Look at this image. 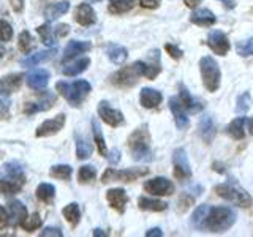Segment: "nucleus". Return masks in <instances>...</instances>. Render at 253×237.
<instances>
[{"label": "nucleus", "mask_w": 253, "mask_h": 237, "mask_svg": "<svg viewBox=\"0 0 253 237\" xmlns=\"http://www.w3.org/2000/svg\"><path fill=\"white\" fill-rule=\"evenodd\" d=\"M234 221L236 213L229 207H211L201 229H208L211 233H223L234 225Z\"/></svg>", "instance_id": "nucleus-1"}, {"label": "nucleus", "mask_w": 253, "mask_h": 237, "mask_svg": "<svg viewBox=\"0 0 253 237\" xmlns=\"http://www.w3.org/2000/svg\"><path fill=\"white\" fill-rule=\"evenodd\" d=\"M57 90L62 93V97L65 98L71 106H79L81 101L89 95L90 92V84L84 81V79H79L75 82H57Z\"/></svg>", "instance_id": "nucleus-2"}, {"label": "nucleus", "mask_w": 253, "mask_h": 237, "mask_svg": "<svg viewBox=\"0 0 253 237\" xmlns=\"http://www.w3.org/2000/svg\"><path fill=\"white\" fill-rule=\"evenodd\" d=\"M128 146L130 150L133 154V158L138 161H149L152 160V150H150V138H149V133L147 128H138L134 131L130 141H128Z\"/></svg>", "instance_id": "nucleus-3"}, {"label": "nucleus", "mask_w": 253, "mask_h": 237, "mask_svg": "<svg viewBox=\"0 0 253 237\" xmlns=\"http://www.w3.org/2000/svg\"><path fill=\"white\" fill-rule=\"evenodd\" d=\"M6 177L0 179V192L3 195H14L21 192V188L26 182L24 171L19 163H6L5 164Z\"/></svg>", "instance_id": "nucleus-4"}, {"label": "nucleus", "mask_w": 253, "mask_h": 237, "mask_svg": "<svg viewBox=\"0 0 253 237\" xmlns=\"http://www.w3.org/2000/svg\"><path fill=\"white\" fill-rule=\"evenodd\" d=\"M201 75H203V82L206 89L209 92H215L220 85V68L215 59H212L211 55H206L200 62Z\"/></svg>", "instance_id": "nucleus-5"}, {"label": "nucleus", "mask_w": 253, "mask_h": 237, "mask_svg": "<svg viewBox=\"0 0 253 237\" xmlns=\"http://www.w3.org/2000/svg\"><path fill=\"white\" fill-rule=\"evenodd\" d=\"M215 192L218 196H221L223 199L233 202L239 207H250L252 205V198L247 192L244 190L237 188L234 185H229V184H220L215 187Z\"/></svg>", "instance_id": "nucleus-6"}, {"label": "nucleus", "mask_w": 253, "mask_h": 237, "mask_svg": "<svg viewBox=\"0 0 253 237\" xmlns=\"http://www.w3.org/2000/svg\"><path fill=\"white\" fill-rule=\"evenodd\" d=\"M134 63L138 65L141 76H146L149 79H154L162 70V67H160V52H158V51L150 52L147 60H138Z\"/></svg>", "instance_id": "nucleus-7"}, {"label": "nucleus", "mask_w": 253, "mask_h": 237, "mask_svg": "<svg viewBox=\"0 0 253 237\" xmlns=\"http://www.w3.org/2000/svg\"><path fill=\"white\" fill-rule=\"evenodd\" d=\"M147 174V169H125V171H116L109 168L105 174H103V182H113V180H121V182H131L136 180L138 177Z\"/></svg>", "instance_id": "nucleus-8"}, {"label": "nucleus", "mask_w": 253, "mask_h": 237, "mask_svg": "<svg viewBox=\"0 0 253 237\" xmlns=\"http://www.w3.org/2000/svg\"><path fill=\"white\" fill-rule=\"evenodd\" d=\"M172 161H174V176L177 179H188L192 176V169H190V163L184 149L174 150Z\"/></svg>", "instance_id": "nucleus-9"}, {"label": "nucleus", "mask_w": 253, "mask_h": 237, "mask_svg": "<svg viewBox=\"0 0 253 237\" xmlns=\"http://www.w3.org/2000/svg\"><path fill=\"white\" fill-rule=\"evenodd\" d=\"M144 190L147 193H152L157 196H163V195H172L174 193V185L172 182L165 179V177H155L150 179L144 184Z\"/></svg>", "instance_id": "nucleus-10"}, {"label": "nucleus", "mask_w": 253, "mask_h": 237, "mask_svg": "<svg viewBox=\"0 0 253 237\" xmlns=\"http://www.w3.org/2000/svg\"><path fill=\"white\" fill-rule=\"evenodd\" d=\"M139 76H141L139 68H138L136 63H133L131 67L122 68L119 73H116L113 76V82L119 84V85H134Z\"/></svg>", "instance_id": "nucleus-11"}, {"label": "nucleus", "mask_w": 253, "mask_h": 237, "mask_svg": "<svg viewBox=\"0 0 253 237\" xmlns=\"http://www.w3.org/2000/svg\"><path fill=\"white\" fill-rule=\"evenodd\" d=\"M63 125H65V114H59V116H55L54 118L44 120L42 125H40L38 130H37V136L38 138L51 136V134H55L57 131H60Z\"/></svg>", "instance_id": "nucleus-12"}, {"label": "nucleus", "mask_w": 253, "mask_h": 237, "mask_svg": "<svg viewBox=\"0 0 253 237\" xmlns=\"http://www.w3.org/2000/svg\"><path fill=\"white\" fill-rule=\"evenodd\" d=\"M49 71H46L43 68H37V70H32L30 73L26 76V81H27V85L30 89L34 90H43L44 87L49 82Z\"/></svg>", "instance_id": "nucleus-13"}, {"label": "nucleus", "mask_w": 253, "mask_h": 237, "mask_svg": "<svg viewBox=\"0 0 253 237\" xmlns=\"http://www.w3.org/2000/svg\"><path fill=\"white\" fill-rule=\"evenodd\" d=\"M98 114L100 117L111 126H117L124 123V116L121 111H117L114 108H111L106 101H101L98 105Z\"/></svg>", "instance_id": "nucleus-14"}, {"label": "nucleus", "mask_w": 253, "mask_h": 237, "mask_svg": "<svg viewBox=\"0 0 253 237\" xmlns=\"http://www.w3.org/2000/svg\"><path fill=\"white\" fill-rule=\"evenodd\" d=\"M208 44L211 46V49L213 52H217L218 55H225L229 51V41L226 35L220 30H213L209 34Z\"/></svg>", "instance_id": "nucleus-15"}, {"label": "nucleus", "mask_w": 253, "mask_h": 237, "mask_svg": "<svg viewBox=\"0 0 253 237\" xmlns=\"http://www.w3.org/2000/svg\"><path fill=\"white\" fill-rule=\"evenodd\" d=\"M169 108H171V113L174 116V120H176L177 128H187L188 125V117L187 113L184 109V103L180 101V98L177 97H171L169 98Z\"/></svg>", "instance_id": "nucleus-16"}, {"label": "nucleus", "mask_w": 253, "mask_h": 237, "mask_svg": "<svg viewBox=\"0 0 253 237\" xmlns=\"http://www.w3.org/2000/svg\"><path fill=\"white\" fill-rule=\"evenodd\" d=\"M55 97L52 93H47V92H42V98L38 101H34V103H27L24 111H26L27 114H35V113H40V111H46L52 106Z\"/></svg>", "instance_id": "nucleus-17"}, {"label": "nucleus", "mask_w": 253, "mask_h": 237, "mask_svg": "<svg viewBox=\"0 0 253 237\" xmlns=\"http://www.w3.org/2000/svg\"><path fill=\"white\" fill-rule=\"evenodd\" d=\"M106 198H108V202L111 204V207L119 210V212H124L125 204H126V201H128V198H126V193L124 192L122 188H113V190H109Z\"/></svg>", "instance_id": "nucleus-18"}, {"label": "nucleus", "mask_w": 253, "mask_h": 237, "mask_svg": "<svg viewBox=\"0 0 253 237\" xmlns=\"http://www.w3.org/2000/svg\"><path fill=\"white\" fill-rule=\"evenodd\" d=\"M139 100H141V105L144 108H155L162 103V93L155 89H149V87H146V89L141 90Z\"/></svg>", "instance_id": "nucleus-19"}, {"label": "nucleus", "mask_w": 253, "mask_h": 237, "mask_svg": "<svg viewBox=\"0 0 253 237\" xmlns=\"http://www.w3.org/2000/svg\"><path fill=\"white\" fill-rule=\"evenodd\" d=\"M22 81V75H8L0 79V95H8L19 89Z\"/></svg>", "instance_id": "nucleus-20"}, {"label": "nucleus", "mask_w": 253, "mask_h": 237, "mask_svg": "<svg viewBox=\"0 0 253 237\" xmlns=\"http://www.w3.org/2000/svg\"><path fill=\"white\" fill-rule=\"evenodd\" d=\"M75 19L81 24V26H90L95 22V11L89 3H83L78 6Z\"/></svg>", "instance_id": "nucleus-21"}, {"label": "nucleus", "mask_w": 253, "mask_h": 237, "mask_svg": "<svg viewBox=\"0 0 253 237\" xmlns=\"http://www.w3.org/2000/svg\"><path fill=\"white\" fill-rule=\"evenodd\" d=\"M92 47V44L89 41H70L68 46L65 47V54H63V60H70L76 57L78 54H84Z\"/></svg>", "instance_id": "nucleus-22"}, {"label": "nucleus", "mask_w": 253, "mask_h": 237, "mask_svg": "<svg viewBox=\"0 0 253 237\" xmlns=\"http://www.w3.org/2000/svg\"><path fill=\"white\" fill-rule=\"evenodd\" d=\"M106 54L109 60L116 63V65H121V63H124L126 57H128V52H126L125 47L121 44H114V43H109L106 46Z\"/></svg>", "instance_id": "nucleus-23"}, {"label": "nucleus", "mask_w": 253, "mask_h": 237, "mask_svg": "<svg viewBox=\"0 0 253 237\" xmlns=\"http://www.w3.org/2000/svg\"><path fill=\"white\" fill-rule=\"evenodd\" d=\"M200 133L201 136L206 142H211L213 139V136H215L217 133V126H215V122H213V118L211 116H206L201 118L200 122Z\"/></svg>", "instance_id": "nucleus-24"}, {"label": "nucleus", "mask_w": 253, "mask_h": 237, "mask_svg": "<svg viewBox=\"0 0 253 237\" xmlns=\"http://www.w3.org/2000/svg\"><path fill=\"white\" fill-rule=\"evenodd\" d=\"M8 209H10V213H11V221L14 226L21 225L24 220L27 218V209L26 205L19 201H11L8 204Z\"/></svg>", "instance_id": "nucleus-25"}, {"label": "nucleus", "mask_w": 253, "mask_h": 237, "mask_svg": "<svg viewBox=\"0 0 253 237\" xmlns=\"http://www.w3.org/2000/svg\"><path fill=\"white\" fill-rule=\"evenodd\" d=\"M193 24H198V26H203V27H208V26H212L213 22H215V16H213L212 11L209 10H196L193 11L192 18H190Z\"/></svg>", "instance_id": "nucleus-26"}, {"label": "nucleus", "mask_w": 253, "mask_h": 237, "mask_svg": "<svg viewBox=\"0 0 253 237\" xmlns=\"http://www.w3.org/2000/svg\"><path fill=\"white\" fill-rule=\"evenodd\" d=\"M54 54H55V49H46V51H38L35 54H30L27 59H24L22 60V65L24 67H35L38 65V63H42L47 59H51L54 57Z\"/></svg>", "instance_id": "nucleus-27"}, {"label": "nucleus", "mask_w": 253, "mask_h": 237, "mask_svg": "<svg viewBox=\"0 0 253 237\" xmlns=\"http://www.w3.org/2000/svg\"><path fill=\"white\" fill-rule=\"evenodd\" d=\"M68 10H70V3L68 2H59V3H54V5L46 6L44 16H46L47 21H54V19L60 18L62 14H65Z\"/></svg>", "instance_id": "nucleus-28"}, {"label": "nucleus", "mask_w": 253, "mask_h": 237, "mask_svg": "<svg viewBox=\"0 0 253 237\" xmlns=\"http://www.w3.org/2000/svg\"><path fill=\"white\" fill-rule=\"evenodd\" d=\"M90 65V60L84 57V59H79L73 63H70V65L67 67H63V75H67V76H76L79 73H83V71L87 70V67Z\"/></svg>", "instance_id": "nucleus-29"}, {"label": "nucleus", "mask_w": 253, "mask_h": 237, "mask_svg": "<svg viewBox=\"0 0 253 237\" xmlns=\"http://www.w3.org/2000/svg\"><path fill=\"white\" fill-rule=\"evenodd\" d=\"M180 101L184 103V106L192 111V113H200V111L203 109V105L200 101H196L192 98V95H190V92L185 89L184 85H180Z\"/></svg>", "instance_id": "nucleus-30"}, {"label": "nucleus", "mask_w": 253, "mask_h": 237, "mask_svg": "<svg viewBox=\"0 0 253 237\" xmlns=\"http://www.w3.org/2000/svg\"><path fill=\"white\" fill-rule=\"evenodd\" d=\"M138 204L141 209L144 210H154V212H162L168 207V204L163 202V201H158V199H150V198H139Z\"/></svg>", "instance_id": "nucleus-31"}, {"label": "nucleus", "mask_w": 253, "mask_h": 237, "mask_svg": "<svg viewBox=\"0 0 253 237\" xmlns=\"http://www.w3.org/2000/svg\"><path fill=\"white\" fill-rule=\"evenodd\" d=\"M76 154H78L79 160H85V158H89L92 155V146H90V142L87 141L85 138H83V136H78L76 138Z\"/></svg>", "instance_id": "nucleus-32"}, {"label": "nucleus", "mask_w": 253, "mask_h": 237, "mask_svg": "<svg viewBox=\"0 0 253 237\" xmlns=\"http://www.w3.org/2000/svg\"><path fill=\"white\" fill-rule=\"evenodd\" d=\"M245 122H247V118H245V117H237L231 123H229L228 131L234 139H242L244 138V125H245Z\"/></svg>", "instance_id": "nucleus-33"}, {"label": "nucleus", "mask_w": 253, "mask_h": 237, "mask_svg": "<svg viewBox=\"0 0 253 237\" xmlns=\"http://www.w3.org/2000/svg\"><path fill=\"white\" fill-rule=\"evenodd\" d=\"M63 217H65L73 226H76L79 223V217H81V212H79V205L76 202L68 204L67 207L63 209Z\"/></svg>", "instance_id": "nucleus-34"}, {"label": "nucleus", "mask_w": 253, "mask_h": 237, "mask_svg": "<svg viewBox=\"0 0 253 237\" xmlns=\"http://www.w3.org/2000/svg\"><path fill=\"white\" fill-rule=\"evenodd\" d=\"M55 195V188L51 184H42L37 188V198L43 202H49Z\"/></svg>", "instance_id": "nucleus-35"}, {"label": "nucleus", "mask_w": 253, "mask_h": 237, "mask_svg": "<svg viewBox=\"0 0 253 237\" xmlns=\"http://www.w3.org/2000/svg\"><path fill=\"white\" fill-rule=\"evenodd\" d=\"M37 30H38L40 38H42V41H43L46 46H54V44H55L54 30H52L51 26H47V24H43V26H40Z\"/></svg>", "instance_id": "nucleus-36"}, {"label": "nucleus", "mask_w": 253, "mask_h": 237, "mask_svg": "<svg viewBox=\"0 0 253 237\" xmlns=\"http://www.w3.org/2000/svg\"><path fill=\"white\" fill-rule=\"evenodd\" d=\"M209 205L208 204H203V205H200L195 212H193V218H192V223H193V226L195 228H203V223H204V220H206V217H208V213H209Z\"/></svg>", "instance_id": "nucleus-37"}, {"label": "nucleus", "mask_w": 253, "mask_h": 237, "mask_svg": "<svg viewBox=\"0 0 253 237\" xmlns=\"http://www.w3.org/2000/svg\"><path fill=\"white\" fill-rule=\"evenodd\" d=\"M92 128H93V138H95V142H97V146H98L100 154L101 155H108L105 139H103V134H101V128H100V125H98L97 120H95V118L92 120Z\"/></svg>", "instance_id": "nucleus-38"}, {"label": "nucleus", "mask_w": 253, "mask_h": 237, "mask_svg": "<svg viewBox=\"0 0 253 237\" xmlns=\"http://www.w3.org/2000/svg\"><path fill=\"white\" fill-rule=\"evenodd\" d=\"M71 168L68 164H57V166H52L51 168V176L55 179H62V180H68L71 177Z\"/></svg>", "instance_id": "nucleus-39"}, {"label": "nucleus", "mask_w": 253, "mask_h": 237, "mask_svg": "<svg viewBox=\"0 0 253 237\" xmlns=\"http://www.w3.org/2000/svg\"><path fill=\"white\" fill-rule=\"evenodd\" d=\"M236 111L239 114H245L247 111L250 109L252 106V97L249 92H244L242 95H239V98H237V103H236Z\"/></svg>", "instance_id": "nucleus-40"}, {"label": "nucleus", "mask_w": 253, "mask_h": 237, "mask_svg": "<svg viewBox=\"0 0 253 237\" xmlns=\"http://www.w3.org/2000/svg\"><path fill=\"white\" fill-rule=\"evenodd\" d=\"M134 0H111V11L113 13H125L131 10Z\"/></svg>", "instance_id": "nucleus-41"}, {"label": "nucleus", "mask_w": 253, "mask_h": 237, "mask_svg": "<svg viewBox=\"0 0 253 237\" xmlns=\"http://www.w3.org/2000/svg\"><path fill=\"white\" fill-rule=\"evenodd\" d=\"M95 176H97V171H95L93 166H83L78 172V179L81 184H87V182L93 180Z\"/></svg>", "instance_id": "nucleus-42"}, {"label": "nucleus", "mask_w": 253, "mask_h": 237, "mask_svg": "<svg viewBox=\"0 0 253 237\" xmlns=\"http://www.w3.org/2000/svg\"><path fill=\"white\" fill-rule=\"evenodd\" d=\"M42 225V218H40V215L38 213H34L30 218H26L21 223V226L26 229V231H29V233H32V231H35V229H38V226Z\"/></svg>", "instance_id": "nucleus-43"}, {"label": "nucleus", "mask_w": 253, "mask_h": 237, "mask_svg": "<svg viewBox=\"0 0 253 237\" xmlns=\"http://www.w3.org/2000/svg\"><path fill=\"white\" fill-rule=\"evenodd\" d=\"M13 38V27L6 21L0 19V41H10Z\"/></svg>", "instance_id": "nucleus-44"}, {"label": "nucleus", "mask_w": 253, "mask_h": 237, "mask_svg": "<svg viewBox=\"0 0 253 237\" xmlns=\"http://www.w3.org/2000/svg\"><path fill=\"white\" fill-rule=\"evenodd\" d=\"M236 51L241 55H253V38L247 40L244 43H239L236 46Z\"/></svg>", "instance_id": "nucleus-45"}, {"label": "nucleus", "mask_w": 253, "mask_h": 237, "mask_svg": "<svg viewBox=\"0 0 253 237\" xmlns=\"http://www.w3.org/2000/svg\"><path fill=\"white\" fill-rule=\"evenodd\" d=\"M32 46V38H30V34L29 32H22V34L19 35V49L22 52H29Z\"/></svg>", "instance_id": "nucleus-46"}, {"label": "nucleus", "mask_w": 253, "mask_h": 237, "mask_svg": "<svg viewBox=\"0 0 253 237\" xmlns=\"http://www.w3.org/2000/svg\"><path fill=\"white\" fill-rule=\"evenodd\" d=\"M8 221H10V217H8L6 210L0 205V229H5L8 226Z\"/></svg>", "instance_id": "nucleus-47"}, {"label": "nucleus", "mask_w": 253, "mask_h": 237, "mask_svg": "<svg viewBox=\"0 0 253 237\" xmlns=\"http://www.w3.org/2000/svg\"><path fill=\"white\" fill-rule=\"evenodd\" d=\"M166 51H168L171 54V57H174V59H179L180 55H182V51L179 49V47L174 46V44H166Z\"/></svg>", "instance_id": "nucleus-48"}, {"label": "nucleus", "mask_w": 253, "mask_h": 237, "mask_svg": "<svg viewBox=\"0 0 253 237\" xmlns=\"http://www.w3.org/2000/svg\"><path fill=\"white\" fill-rule=\"evenodd\" d=\"M42 236L43 237H46V236H57V237H62L63 234H62L60 229H57V228H46L44 231L42 233Z\"/></svg>", "instance_id": "nucleus-49"}, {"label": "nucleus", "mask_w": 253, "mask_h": 237, "mask_svg": "<svg viewBox=\"0 0 253 237\" xmlns=\"http://www.w3.org/2000/svg\"><path fill=\"white\" fill-rule=\"evenodd\" d=\"M108 158H109V163L116 164V163H119V160H121V152H119L117 149H113L111 150V154L108 155Z\"/></svg>", "instance_id": "nucleus-50"}, {"label": "nucleus", "mask_w": 253, "mask_h": 237, "mask_svg": "<svg viewBox=\"0 0 253 237\" xmlns=\"http://www.w3.org/2000/svg\"><path fill=\"white\" fill-rule=\"evenodd\" d=\"M139 2L144 8H157L160 5V0H139Z\"/></svg>", "instance_id": "nucleus-51"}, {"label": "nucleus", "mask_w": 253, "mask_h": 237, "mask_svg": "<svg viewBox=\"0 0 253 237\" xmlns=\"http://www.w3.org/2000/svg\"><path fill=\"white\" fill-rule=\"evenodd\" d=\"M146 236H147V237H154V236H157V237H162L163 234H162L160 229L155 228V229H150V231H147V233H146Z\"/></svg>", "instance_id": "nucleus-52"}, {"label": "nucleus", "mask_w": 253, "mask_h": 237, "mask_svg": "<svg viewBox=\"0 0 253 237\" xmlns=\"http://www.w3.org/2000/svg\"><path fill=\"white\" fill-rule=\"evenodd\" d=\"M11 5L16 11H21L22 10V0H11Z\"/></svg>", "instance_id": "nucleus-53"}, {"label": "nucleus", "mask_w": 253, "mask_h": 237, "mask_svg": "<svg viewBox=\"0 0 253 237\" xmlns=\"http://www.w3.org/2000/svg\"><path fill=\"white\" fill-rule=\"evenodd\" d=\"M2 108H8V109H10V103H8V101H3L2 98H0V117H3V118H5V116H3V113H2Z\"/></svg>", "instance_id": "nucleus-54"}, {"label": "nucleus", "mask_w": 253, "mask_h": 237, "mask_svg": "<svg viewBox=\"0 0 253 237\" xmlns=\"http://www.w3.org/2000/svg\"><path fill=\"white\" fill-rule=\"evenodd\" d=\"M65 34H68V26H59L57 27V35L62 37V35H65Z\"/></svg>", "instance_id": "nucleus-55"}, {"label": "nucleus", "mask_w": 253, "mask_h": 237, "mask_svg": "<svg viewBox=\"0 0 253 237\" xmlns=\"http://www.w3.org/2000/svg\"><path fill=\"white\" fill-rule=\"evenodd\" d=\"M200 2H201V0H184V3H185L187 6H190V8H195Z\"/></svg>", "instance_id": "nucleus-56"}, {"label": "nucleus", "mask_w": 253, "mask_h": 237, "mask_svg": "<svg viewBox=\"0 0 253 237\" xmlns=\"http://www.w3.org/2000/svg\"><path fill=\"white\" fill-rule=\"evenodd\" d=\"M220 2H223L226 8H234V5H236V3H234L236 0H220Z\"/></svg>", "instance_id": "nucleus-57"}, {"label": "nucleus", "mask_w": 253, "mask_h": 237, "mask_svg": "<svg viewBox=\"0 0 253 237\" xmlns=\"http://www.w3.org/2000/svg\"><path fill=\"white\" fill-rule=\"evenodd\" d=\"M249 130H250V133L253 134V117L249 120Z\"/></svg>", "instance_id": "nucleus-58"}, {"label": "nucleus", "mask_w": 253, "mask_h": 237, "mask_svg": "<svg viewBox=\"0 0 253 237\" xmlns=\"http://www.w3.org/2000/svg\"><path fill=\"white\" fill-rule=\"evenodd\" d=\"M93 236H105V233L101 231V229H95V233H93Z\"/></svg>", "instance_id": "nucleus-59"}, {"label": "nucleus", "mask_w": 253, "mask_h": 237, "mask_svg": "<svg viewBox=\"0 0 253 237\" xmlns=\"http://www.w3.org/2000/svg\"><path fill=\"white\" fill-rule=\"evenodd\" d=\"M3 54H5V47L0 44V57H3Z\"/></svg>", "instance_id": "nucleus-60"}]
</instances>
